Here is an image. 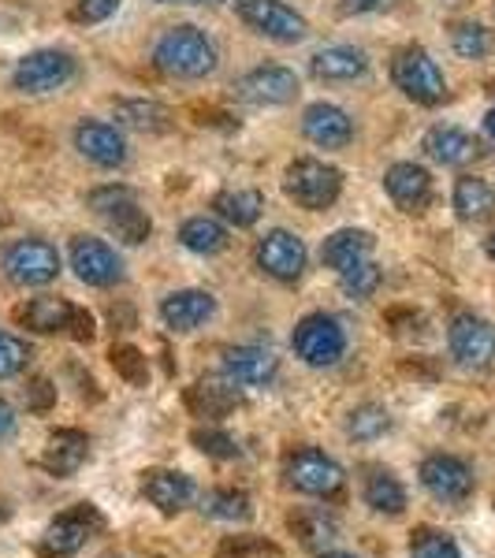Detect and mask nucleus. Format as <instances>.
I'll use <instances>...</instances> for the list:
<instances>
[{"label": "nucleus", "instance_id": "obj_1", "mask_svg": "<svg viewBox=\"0 0 495 558\" xmlns=\"http://www.w3.org/2000/svg\"><path fill=\"white\" fill-rule=\"evenodd\" d=\"M153 64L172 78H205L213 75L220 64L213 38H205V31L197 26H172L168 34H160V41L153 45Z\"/></svg>", "mask_w": 495, "mask_h": 558}, {"label": "nucleus", "instance_id": "obj_2", "mask_svg": "<svg viewBox=\"0 0 495 558\" xmlns=\"http://www.w3.org/2000/svg\"><path fill=\"white\" fill-rule=\"evenodd\" d=\"M86 205L101 216L105 228L120 242H128V246H142V242L153 235L149 213L138 205V194H134L131 186H120V183L97 186V191L86 194Z\"/></svg>", "mask_w": 495, "mask_h": 558}, {"label": "nucleus", "instance_id": "obj_3", "mask_svg": "<svg viewBox=\"0 0 495 558\" xmlns=\"http://www.w3.org/2000/svg\"><path fill=\"white\" fill-rule=\"evenodd\" d=\"M283 191L291 197L299 209H310V213H324L339 202L343 194V172L336 165H324V160H313V157H302L287 168L283 175Z\"/></svg>", "mask_w": 495, "mask_h": 558}, {"label": "nucleus", "instance_id": "obj_4", "mask_svg": "<svg viewBox=\"0 0 495 558\" xmlns=\"http://www.w3.org/2000/svg\"><path fill=\"white\" fill-rule=\"evenodd\" d=\"M391 83L410 97L413 105H439L447 101V78L439 71L436 60L428 57L421 45H407V49L395 52L391 60Z\"/></svg>", "mask_w": 495, "mask_h": 558}, {"label": "nucleus", "instance_id": "obj_5", "mask_svg": "<svg viewBox=\"0 0 495 558\" xmlns=\"http://www.w3.org/2000/svg\"><path fill=\"white\" fill-rule=\"evenodd\" d=\"M283 476L294 492L313 495V499H328V495H336L347 481L343 465H339L336 458H328L324 451H317V447H299V451L287 454L283 458Z\"/></svg>", "mask_w": 495, "mask_h": 558}, {"label": "nucleus", "instance_id": "obj_6", "mask_svg": "<svg viewBox=\"0 0 495 558\" xmlns=\"http://www.w3.org/2000/svg\"><path fill=\"white\" fill-rule=\"evenodd\" d=\"M291 347L305 365L331 368L347 354V331H343V324L336 317H328V313H310V317H302L299 328H294Z\"/></svg>", "mask_w": 495, "mask_h": 558}, {"label": "nucleus", "instance_id": "obj_7", "mask_svg": "<svg viewBox=\"0 0 495 558\" xmlns=\"http://www.w3.org/2000/svg\"><path fill=\"white\" fill-rule=\"evenodd\" d=\"M236 15L250 26L254 34L280 45H299L310 34L302 12H294L283 0H236Z\"/></svg>", "mask_w": 495, "mask_h": 558}, {"label": "nucleus", "instance_id": "obj_8", "mask_svg": "<svg viewBox=\"0 0 495 558\" xmlns=\"http://www.w3.org/2000/svg\"><path fill=\"white\" fill-rule=\"evenodd\" d=\"M0 265L15 287H45L60 276V250L45 239H23L4 250Z\"/></svg>", "mask_w": 495, "mask_h": 558}, {"label": "nucleus", "instance_id": "obj_9", "mask_svg": "<svg viewBox=\"0 0 495 558\" xmlns=\"http://www.w3.org/2000/svg\"><path fill=\"white\" fill-rule=\"evenodd\" d=\"M75 78V57L64 49H38L23 57L12 71V86L20 94H52Z\"/></svg>", "mask_w": 495, "mask_h": 558}, {"label": "nucleus", "instance_id": "obj_10", "mask_svg": "<svg viewBox=\"0 0 495 558\" xmlns=\"http://www.w3.org/2000/svg\"><path fill=\"white\" fill-rule=\"evenodd\" d=\"M447 347H451V357L458 365L481 373L495 362V328L476 313H458L447 324Z\"/></svg>", "mask_w": 495, "mask_h": 558}, {"label": "nucleus", "instance_id": "obj_11", "mask_svg": "<svg viewBox=\"0 0 495 558\" xmlns=\"http://www.w3.org/2000/svg\"><path fill=\"white\" fill-rule=\"evenodd\" d=\"M101 529H105V518L97 514L89 502H83V507H71L68 514H60L49 529H45L41 555L45 558H71L75 551H83V547L101 533Z\"/></svg>", "mask_w": 495, "mask_h": 558}, {"label": "nucleus", "instance_id": "obj_12", "mask_svg": "<svg viewBox=\"0 0 495 558\" xmlns=\"http://www.w3.org/2000/svg\"><path fill=\"white\" fill-rule=\"evenodd\" d=\"M421 488H425L436 502H466L476 488V476L470 470V462H462V458L455 454H428L425 462H421Z\"/></svg>", "mask_w": 495, "mask_h": 558}, {"label": "nucleus", "instance_id": "obj_13", "mask_svg": "<svg viewBox=\"0 0 495 558\" xmlns=\"http://www.w3.org/2000/svg\"><path fill=\"white\" fill-rule=\"evenodd\" d=\"M305 260H310V250H305V242L294 231L276 228L257 242L261 272L273 276L276 283H294L305 272Z\"/></svg>", "mask_w": 495, "mask_h": 558}, {"label": "nucleus", "instance_id": "obj_14", "mask_svg": "<svg viewBox=\"0 0 495 558\" xmlns=\"http://www.w3.org/2000/svg\"><path fill=\"white\" fill-rule=\"evenodd\" d=\"M299 75L291 68H280V64H265V68H254L236 83V94L242 97L246 105H257V108H276V105H291L299 97Z\"/></svg>", "mask_w": 495, "mask_h": 558}, {"label": "nucleus", "instance_id": "obj_15", "mask_svg": "<svg viewBox=\"0 0 495 558\" xmlns=\"http://www.w3.org/2000/svg\"><path fill=\"white\" fill-rule=\"evenodd\" d=\"M71 268L86 287H112L123 279V260L101 239H75L71 242Z\"/></svg>", "mask_w": 495, "mask_h": 558}, {"label": "nucleus", "instance_id": "obj_16", "mask_svg": "<svg viewBox=\"0 0 495 558\" xmlns=\"http://www.w3.org/2000/svg\"><path fill=\"white\" fill-rule=\"evenodd\" d=\"M220 373L236 387H268L280 373V357L265 347H231L224 350Z\"/></svg>", "mask_w": 495, "mask_h": 558}, {"label": "nucleus", "instance_id": "obj_17", "mask_svg": "<svg viewBox=\"0 0 495 558\" xmlns=\"http://www.w3.org/2000/svg\"><path fill=\"white\" fill-rule=\"evenodd\" d=\"M75 149L83 153L86 160H94L97 168H120L128 165V138H123L120 128L101 120H86L75 128Z\"/></svg>", "mask_w": 495, "mask_h": 558}, {"label": "nucleus", "instance_id": "obj_18", "mask_svg": "<svg viewBox=\"0 0 495 558\" xmlns=\"http://www.w3.org/2000/svg\"><path fill=\"white\" fill-rule=\"evenodd\" d=\"M384 191L402 213H425L432 205V175L413 160H399L384 172Z\"/></svg>", "mask_w": 495, "mask_h": 558}, {"label": "nucleus", "instance_id": "obj_19", "mask_svg": "<svg viewBox=\"0 0 495 558\" xmlns=\"http://www.w3.org/2000/svg\"><path fill=\"white\" fill-rule=\"evenodd\" d=\"M213 313H216V299L209 291H197V287L172 291L165 302H160V320H165V328L179 331V336H186V331H197L202 324H209Z\"/></svg>", "mask_w": 495, "mask_h": 558}, {"label": "nucleus", "instance_id": "obj_20", "mask_svg": "<svg viewBox=\"0 0 495 558\" xmlns=\"http://www.w3.org/2000/svg\"><path fill=\"white\" fill-rule=\"evenodd\" d=\"M302 134L321 149H343L347 142L354 138V123H350V116L339 105L317 101V105L305 108Z\"/></svg>", "mask_w": 495, "mask_h": 558}, {"label": "nucleus", "instance_id": "obj_21", "mask_svg": "<svg viewBox=\"0 0 495 558\" xmlns=\"http://www.w3.org/2000/svg\"><path fill=\"white\" fill-rule=\"evenodd\" d=\"M425 153L444 168H466V165H473V160H481L484 149L470 131L444 128V123H439V128H432L425 134Z\"/></svg>", "mask_w": 495, "mask_h": 558}, {"label": "nucleus", "instance_id": "obj_22", "mask_svg": "<svg viewBox=\"0 0 495 558\" xmlns=\"http://www.w3.org/2000/svg\"><path fill=\"white\" fill-rule=\"evenodd\" d=\"M142 492L160 514H179L194 502V481L186 473H176V470H149L142 476Z\"/></svg>", "mask_w": 495, "mask_h": 558}, {"label": "nucleus", "instance_id": "obj_23", "mask_svg": "<svg viewBox=\"0 0 495 558\" xmlns=\"http://www.w3.org/2000/svg\"><path fill=\"white\" fill-rule=\"evenodd\" d=\"M89 458V439L86 432L79 428H57L45 444V454H41V465L45 473L52 476H75L83 470V462Z\"/></svg>", "mask_w": 495, "mask_h": 558}, {"label": "nucleus", "instance_id": "obj_24", "mask_svg": "<svg viewBox=\"0 0 495 558\" xmlns=\"http://www.w3.org/2000/svg\"><path fill=\"white\" fill-rule=\"evenodd\" d=\"M239 387L224 376V380H197L186 387V410L202 421H220L239 407Z\"/></svg>", "mask_w": 495, "mask_h": 558}, {"label": "nucleus", "instance_id": "obj_25", "mask_svg": "<svg viewBox=\"0 0 495 558\" xmlns=\"http://www.w3.org/2000/svg\"><path fill=\"white\" fill-rule=\"evenodd\" d=\"M310 71L321 83H354V78H362L369 71V60L354 45H328V49H321L313 57Z\"/></svg>", "mask_w": 495, "mask_h": 558}, {"label": "nucleus", "instance_id": "obj_26", "mask_svg": "<svg viewBox=\"0 0 495 558\" xmlns=\"http://www.w3.org/2000/svg\"><path fill=\"white\" fill-rule=\"evenodd\" d=\"M362 499L373 514H384V518H399L402 510H407V488H402V481L391 470H381V465L365 473Z\"/></svg>", "mask_w": 495, "mask_h": 558}, {"label": "nucleus", "instance_id": "obj_27", "mask_svg": "<svg viewBox=\"0 0 495 558\" xmlns=\"http://www.w3.org/2000/svg\"><path fill=\"white\" fill-rule=\"evenodd\" d=\"M369 254H373V235L362 231V228L336 231V235H328V239H324V246H321L324 268H336V272H347L350 265L365 260Z\"/></svg>", "mask_w": 495, "mask_h": 558}, {"label": "nucleus", "instance_id": "obj_28", "mask_svg": "<svg viewBox=\"0 0 495 558\" xmlns=\"http://www.w3.org/2000/svg\"><path fill=\"white\" fill-rule=\"evenodd\" d=\"M71 317H75V305L68 299H52V294H41V299H31L20 310V324H26L38 336H52V331H68Z\"/></svg>", "mask_w": 495, "mask_h": 558}, {"label": "nucleus", "instance_id": "obj_29", "mask_svg": "<svg viewBox=\"0 0 495 558\" xmlns=\"http://www.w3.org/2000/svg\"><path fill=\"white\" fill-rule=\"evenodd\" d=\"M451 202H455L458 220H466V223H484V220H492V216H495V191L476 175L458 179Z\"/></svg>", "mask_w": 495, "mask_h": 558}, {"label": "nucleus", "instance_id": "obj_30", "mask_svg": "<svg viewBox=\"0 0 495 558\" xmlns=\"http://www.w3.org/2000/svg\"><path fill=\"white\" fill-rule=\"evenodd\" d=\"M287 525H291V533L299 536L305 551H317V555H324L339 539L336 518L324 514V510H299V514L287 518Z\"/></svg>", "mask_w": 495, "mask_h": 558}, {"label": "nucleus", "instance_id": "obj_31", "mask_svg": "<svg viewBox=\"0 0 495 558\" xmlns=\"http://www.w3.org/2000/svg\"><path fill=\"white\" fill-rule=\"evenodd\" d=\"M179 242L197 257H216L228 250L231 239H228V228H224L220 220H213V216H191V220L179 228Z\"/></svg>", "mask_w": 495, "mask_h": 558}, {"label": "nucleus", "instance_id": "obj_32", "mask_svg": "<svg viewBox=\"0 0 495 558\" xmlns=\"http://www.w3.org/2000/svg\"><path fill=\"white\" fill-rule=\"evenodd\" d=\"M116 120L142 134H168L176 128L172 108H165L157 101H116Z\"/></svg>", "mask_w": 495, "mask_h": 558}, {"label": "nucleus", "instance_id": "obj_33", "mask_svg": "<svg viewBox=\"0 0 495 558\" xmlns=\"http://www.w3.org/2000/svg\"><path fill=\"white\" fill-rule=\"evenodd\" d=\"M213 209L220 220H228L231 228H254L265 213V197L257 191H220L213 197Z\"/></svg>", "mask_w": 495, "mask_h": 558}, {"label": "nucleus", "instance_id": "obj_34", "mask_svg": "<svg viewBox=\"0 0 495 558\" xmlns=\"http://www.w3.org/2000/svg\"><path fill=\"white\" fill-rule=\"evenodd\" d=\"M202 514L216 521H250L254 518V502L239 488H213L202 495Z\"/></svg>", "mask_w": 495, "mask_h": 558}, {"label": "nucleus", "instance_id": "obj_35", "mask_svg": "<svg viewBox=\"0 0 495 558\" xmlns=\"http://www.w3.org/2000/svg\"><path fill=\"white\" fill-rule=\"evenodd\" d=\"M388 432H391V413L384 407H376V402L358 407L347 421V436L358 439V444H373V439L388 436Z\"/></svg>", "mask_w": 495, "mask_h": 558}, {"label": "nucleus", "instance_id": "obj_36", "mask_svg": "<svg viewBox=\"0 0 495 558\" xmlns=\"http://www.w3.org/2000/svg\"><path fill=\"white\" fill-rule=\"evenodd\" d=\"M451 49L462 60H484L492 52V31L481 23H455L451 26Z\"/></svg>", "mask_w": 495, "mask_h": 558}, {"label": "nucleus", "instance_id": "obj_37", "mask_svg": "<svg viewBox=\"0 0 495 558\" xmlns=\"http://www.w3.org/2000/svg\"><path fill=\"white\" fill-rule=\"evenodd\" d=\"M381 268L373 265V260H358V265H350L347 272H339V287H343V294L347 299H354V302H365V299H373L376 294V287H381Z\"/></svg>", "mask_w": 495, "mask_h": 558}, {"label": "nucleus", "instance_id": "obj_38", "mask_svg": "<svg viewBox=\"0 0 495 558\" xmlns=\"http://www.w3.org/2000/svg\"><path fill=\"white\" fill-rule=\"evenodd\" d=\"M191 444H194L205 458H216V462H231V458H239L236 436H228V432L216 428V425L194 428V432H191Z\"/></svg>", "mask_w": 495, "mask_h": 558}, {"label": "nucleus", "instance_id": "obj_39", "mask_svg": "<svg viewBox=\"0 0 495 558\" xmlns=\"http://www.w3.org/2000/svg\"><path fill=\"white\" fill-rule=\"evenodd\" d=\"M410 558H462L455 536L439 533V529H418L410 539Z\"/></svg>", "mask_w": 495, "mask_h": 558}, {"label": "nucleus", "instance_id": "obj_40", "mask_svg": "<svg viewBox=\"0 0 495 558\" xmlns=\"http://www.w3.org/2000/svg\"><path fill=\"white\" fill-rule=\"evenodd\" d=\"M108 362H112L116 373L123 376L131 387H146L149 384V362H146V354H142L138 347H112V354H108Z\"/></svg>", "mask_w": 495, "mask_h": 558}, {"label": "nucleus", "instance_id": "obj_41", "mask_svg": "<svg viewBox=\"0 0 495 558\" xmlns=\"http://www.w3.org/2000/svg\"><path fill=\"white\" fill-rule=\"evenodd\" d=\"M26 362H31V350H26L23 339L0 331V380H12V376H20L26 368Z\"/></svg>", "mask_w": 495, "mask_h": 558}, {"label": "nucleus", "instance_id": "obj_42", "mask_svg": "<svg viewBox=\"0 0 495 558\" xmlns=\"http://www.w3.org/2000/svg\"><path fill=\"white\" fill-rule=\"evenodd\" d=\"M116 12H120V0H71V20L83 26L112 20Z\"/></svg>", "mask_w": 495, "mask_h": 558}, {"label": "nucleus", "instance_id": "obj_43", "mask_svg": "<svg viewBox=\"0 0 495 558\" xmlns=\"http://www.w3.org/2000/svg\"><path fill=\"white\" fill-rule=\"evenodd\" d=\"M254 555H276V547L257 536H231L216 551V558H254Z\"/></svg>", "mask_w": 495, "mask_h": 558}, {"label": "nucleus", "instance_id": "obj_44", "mask_svg": "<svg viewBox=\"0 0 495 558\" xmlns=\"http://www.w3.org/2000/svg\"><path fill=\"white\" fill-rule=\"evenodd\" d=\"M57 402V387H52L45 376H38V380H31V387H26V410L34 413H45Z\"/></svg>", "mask_w": 495, "mask_h": 558}, {"label": "nucleus", "instance_id": "obj_45", "mask_svg": "<svg viewBox=\"0 0 495 558\" xmlns=\"http://www.w3.org/2000/svg\"><path fill=\"white\" fill-rule=\"evenodd\" d=\"M68 336L79 339V343H89V339H94V317H89L86 310H79V305H75V317H71Z\"/></svg>", "mask_w": 495, "mask_h": 558}, {"label": "nucleus", "instance_id": "obj_46", "mask_svg": "<svg viewBox=\"0 0 495 558\" xmlns=\"http://www.w3.org/2000/svg\"><path fill=\"white\" fill-rule=\"evenodd\" d=\"M12 432H15V410L0 399V444H4V439H12Z\"/></svg>", "mask_w": 495, "mask_h": 558}, {"label": "nucleus", "instance_id": "obj_47", "mask_svg": "<svg viewBox=\"0 0 495 558\" xmlns=\"http://www.w3.org/2000/svg\"><path fill=\"white\" fill-rule=\"evenodd\" d=\"M395 0H350V8L354 12H384V8H391Z\"/></svg>", "mask_w": 495, "mask_h": 558}, {"label": "nucleus", "instance_id": "obj_48", "mask_svg": "<svg viewBox=\"0 0 495 558\" xmlns=\"http://www.w3.org/2000/svg\"><path fill=\"white\" fill-rule=\"evenodd\" d=\"M484 134H488V138H495V108L488 116H484Z\"/></svg>", "mask_w": 495, "mask_h": 558}, {"label": "nucleus", "instance_id": "obj_49", "mask_svg": "<svg viewBox=\"0 0 495 558\" xmlns=\"http://www.w3.org/2000/svg\"><path fill=\"white\" fill-rule=\"evenodd\" d=\"M321 558H354V555H343V551H324Z\"/></svg>", "mask_w": 495, "mask_h": 558}, {"label": "nucleus", "instance_id": "obj_50", "mask_svg": "<svg viewBox=\"0 0 495 558\" xmlns=\"http://www.w3.org/2000/svg\"><path fill=\"white\" fill-rule=\"evenodd\" d=\"M488 257H492V260H495V235H492V239H488Z\"/></svg>", "mask_w": 495, "mask_h": 558}]
</instances>
